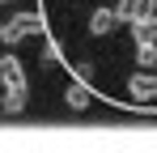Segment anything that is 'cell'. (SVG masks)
Instances as JSON below:
<instances>
[{
	"mask_svg": "<svg viewBox=\"0 0 157 153\" xmlns=\"http://www.w3.org/2000/svg\"><path fill=\"white\" fill-rule=\"evenodd\" d=\"M128 94H132L136 102H153V98H157V73H136V76L128 81Z\"/></svg>",
	"mask_w": 157,
	"mask_h": 153,
	"instance_id": "cell-4",
	"label": "cell"
},
{
	"mask_svg": "<svg viewBox=\"0 0 157 153\" xmlns=\"http://www.w3.org/2000/svg\"><path fill=\"white\" fill-rule=\"evenodd\" d=\"M89 30H94L98 38H102V34H110V30H115V13H110V9H94V17H89Z\"/></svg>",
	"mask_w": 157,
	"mask_h": 153,
	"instance_id": "cell-7",
	"label": "cell"
},
{
	"mask_svg": "<svg viewBox=\"0 0 157 153\" xmlns=\"http://www.w3.org/2000/svg\"><path fill=\"white\" fill-rule=\"evenodd\" d=\"M89 98H94V94H89V85H77V81L64 89V102H68L72 111H85V106H89Z\"/></svg>",
	"mask_w": 157,
	"mask_h": 153,
	"instance_id": "cell-6",
	"label": "cell"
},
{
	"mask_svg": "<svg viewBox=\"0 0 157 153\" xmlns=\"http://www.w3.org/2000/svg\"><path fill=\"white\" fill-rule=\"evenodd\" d=\"M21 106H26V94H13V89H4V98H0V111H4V115H17Z\"/></svg>",
	"mask_w": 157,
	"mask_h": 153,
	"instance_id": "cell-8",
	"label": "cell"
},
{
	"mask_svg": "<svg viewBox=\"0 0 157 153\" xmlns=\"http://www.w3.org/2000/svg\"><path fill=\"white\" fill-rule=\"evenodd\" d=\"M38 30H43V13H17L13 22H4V30H0V43L17 47L26 34H38Z\"/></svg>",
	"mask_w": 157,
	"mask_h": 153,
	"instance_id": "cell-1",
	"label": "cell"
},
{
	"mask_svg": "<svg viewBox=\"0 0 157 153\" xmlns=\"http://www.w3.org/2000/svg\"><path fill=\"white\" fill-rule=\"evenodd\" d=\"M115 22H144V17H157V0H119L115 9Z\"/></svg>",
	"mask_w": 157,
	"mask_h": 153,
	"instance_id": "cell-3",
	"label": "cell"
},
{
	"mask_svg": "<svg viewBox=\"0 0 157 153\" xmlns=\"http://www.w3.org/2000/svg\"><path fill=\"white\" fill-rule=\"evenodd\" d=\"M0 4H9V0H0Z\"/></svg>",
	"mask_w": 157,
	"mask_h": 153,
	"instance_id": "cell-11",
	"label": "cell"
},
{
	"mask_svg": "<svg viewBox=\"0 0 157 153\" xmlns=\"http://www.w3.org/2000/svg\"><path fill=\"white\" fill-rule=\"evenodd\" d=\"M55 60H59V47H55V43H47V47H43V64H47V68H51Z\"/></svg>",
	"mask_w": 157,
	"mask_h": 153,
	"instance_id": "cell-10",
	"label": "cell"
},
{
	"mask_svg": "<svg viewBox=\"0 0 157 153\" xmlns=\"http://www.w3.org/2000/svg\"><path fill=\"white\" fill-rule=\"evenodd\" d=\"M0 85L13 89V94H26V68H21V60H17L13 51L0 55Z\"/></svg>",
	"mask_w": 157,
	"mask_h": 153,
	"instance_id": "cell-2",
	"label": "cell"
},
{
	"mask_svg": "<svg viewBox=\"0 0 157 153\" xmlns=\"http://www.w3.org/2000/svg\"><path fill=\"white\" fill-rule=\"evenodd\" d=\"M136 64L153 68V64H157V43H144V47H136Z\"/></svg>",
	"mask_w": 157,
	"mask_h": 153,
	"instance_id": "cell-9",
	"label": "cell"
},
{
	"mask_svg": "<svg viewBox=\"0 0 157 153\" xmlns=\"http://www.w3.org/2000/svg\"><path fill=\"white\" fill-rule=\"evenodd\" d=\"M132 38H136V47H144V43H157V17L132 22Z\"/></svg>",
	"mask_w": 157,
	"mask_h": 153,
	"instance_id": "cell-5",
	"label": "cell"
}]
</instances>
